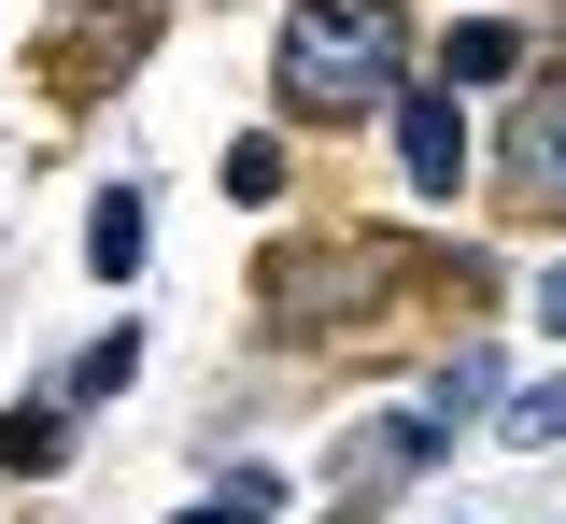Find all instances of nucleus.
<instances>
[{"label": "nucleus", "instance_id": "f257e3e1", "mask_svg": "<svg viewBox=\"0 0 566 524\" xmlns=\"http://www.w3.org/2000/svg\"><path fill=\"white\" fill-rule=\"evenodd\" d=\"M397 72H411V29L397 0H297L283 14V114L297 128H354V114H397Z\"/></svg>", "mask_w": 566, "mask_h": 524}, {"label": "nucleus", "instance_id": "f03ea898", "mask_svg": "<svg viewBox=\"0 0 566 524\" xmlns=\"http://www.w3.org/2000/svg\"><path fill=\"white\" fill-rule=\"evenodd\" d=\"M424 453H439V426H424V411H382V426H354V453H340V482H326V511H382V496H397V482H411Z\"/></svg>", "mask_w": 566, "mask_h": 524}, {"label": "nucleus", "instance_id": "7ed1b4c3", "mask_svg": "<svg viewBox=\"0 0 566 524\" xmlns=\"http://www.w3.org/2000/svg\"><path fill=\"white\" fill-rule=\"evenodd\" d=\"M397 156H411L424 199H453V185H468V114H453V85H439V99H411V85H397Z\"/></svg>", "mask_w": 566, "mask_h": 524}, {"label": "nucleus", "instance_id": "20e7f679", "mask_svg": "<svg viewBox=\"0 0 566 524\" xmlns=\"http://www.w3.org/2000/svg\"><path fill=\"white\" fill-rule=\"evenodd\" d=\"M524 199H538V213H566V72L524 99Z\"/></svg>", "mask_w": 566, "mask_h": 524}, {"label": "nucleus", "instance_id": "39448f33", "mask_svg": "<svg viewBox=\"0 0 566 524\" xmlns=\"http://www.w3.org/2000/svg\"><path fill=\"white\" fill-rule=\"evenodd\" d=\"M85 270H99V284H128V270H142V199H128V185L85 213Z\"/></svg>", "mask_w": 566, "mask_h": 524}, {"label": "nucleus", "instance_id": "423d86ee", "mask_svg": "<svg viewBox=\"0 0 566 524\" xmlns=\"http://www.w3.org/2000/svg\"><path fill=\"white\" fill-rule=\"evenodd\" d=\"M468 411H495V355H482V340H468L453 369L424 382V426H468Z\"/></svg>", "mask_w": 566, "mask_h": 524}, {"label": "nucleus", "instance_id": "0eeeda50", "mask_svg": "<svg viewBox=\"0 0 566 524\" xmlns=\"http://www.w3.org/2000/svg\"><path fill=\"white\" fill-rule=\"evenodd\" d=\"M510 72H524V29L468 14V29H453V85H510Z\"/></svg>", "mask_w": 566, "mask_h": 524}, {"label": "nucleus", "instance_id": "6e6552de", "mask_svg": "<svg viewBox=\"0 0 566 524\" xmlns=\"http://www.w3.org/2000/svg\"><path fill=\"white\" fill-rule=\"evenodd\" d=\"M57 453H71V411H14V426H0V468H29V482H43Z\"/></svg>", "mask_w": 566, "mask_h": 524}, {"label": "nucleus", "instance_id": "1a4fd4ad", "mask_svg": "<svg viewBox=\"0 0 566 524\" xmlns=\"http://www.w3.org/2000/svg\"><path fill=\"white\" fill-rule=\"evenodd\" d=\"M128 369H142V340L114 326V340H85V355H71V397H128Z\"/></svg>", "mask_w": 566, "mask_h": 524}, {"label": "nucleus", "instance_id": "9d476101", "mask_svg": "<svg viewBox=\"0 0 566 524\" xmlns=\"http://www.w3.org/2000/svg\"><path fill=\"white\" fill-rule=\"evenodd\" d=\"M553 440H566V369L538 382V397H524V411H510V453H553Z\"/></svg>", "mask_w": 566, "mask_h": 524}, {"label": "nucleus", "instance_id": "9b49d317", "mask_svg": "<svg viewBox=\"0 0 566 524\" xmlns=\"http://www.w3.org/2000/svg\"><path fill=\"white\" fill-rule=\"evenodd\" d=\"M227 185L241 199H283V143H227Z\"/></svg>", "mask_w": 566, "mask_h": 524}, {"label": "nucleus", "instance_id": "f8f14e48", "mask_svg": "<svg viewBox=\"0 0 566 524\" xmlns=\"http://www.w3.org/2000/svg\"><path fill=\"white\" fill-rule=\"evenodd\" d=\"M538 326H553V340H566V255H553V284H538Z\"/></svg>", "mask_w": 566, "mask_h": 524}, {"label": "nucleus", "instance_id": "ddd939ff", "mask_svg": "<svg viewBox=\"0 0 566 524\" xmlns=\"http://www.w3.org/2000/svg\"><path fill=\"white\" fill-rule=\"evenodd\" d=\"M185 524H241V511H185Z\"/></svg>", "mask_w": 566, "mask_h": 524}]
</instances>
